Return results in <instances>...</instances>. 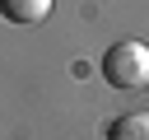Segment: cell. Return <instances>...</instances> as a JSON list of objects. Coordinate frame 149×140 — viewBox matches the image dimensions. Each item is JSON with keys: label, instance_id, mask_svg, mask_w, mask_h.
I'll return each mask as SVG.
<instances>
[{"label": "cell", "instance_id": "6da1fadb", "mask_svg": "<svg viewBox=\"0 0 149 140\" xmlns=\"http://www.w3.org/2000/svg\"><path fill=\"white\" fill-rule=\"evenodd\" d=\"M102 79L112 84V89H126V93H135V89H144L149 84V47L144 42H112L107 47V56H102Z\"/></svg>", "mask_w": 149, "mask_h": 140}, {"label": "cell", "instance_id": "7a4b0ae2", "mask_svg": "<svg viewBox=\"0 0 149 140\" xmlns=\"http://www.w3.org/2000/svg\"><path fill=\"white\" fill-rule=\"evenodd\" d=\"M9 23H42L51 14V0H0Z\"/></svg>", "mask_w": 149, "mask_h": 140}, {"label": "cell", "instance_id": "3957f363", "mask_svg": "<svg viewBox=\"0 0 149 140\" xmlns=\"http://www.w3.org/2000/svg\"><path fill=\"white\" fill-rule=\"evenodd\" d=\"M107 140H149V112H126L107 126Z\"/></svg>", "mask_w": 149, "mask_h": 140}]
</instances>
